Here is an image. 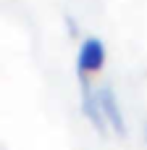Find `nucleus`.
<instances>
[{"label":"nucleus","mask_w":147,"mask_h":150,"mask_svg":"<svg viewBox=\"0 0 147 150\" xmlns=\"http://www.w3.org/2000/svg\"><path fill=\"white\" fill-rule=\"evenodd\" d=\"M97 98H100V108H103V116H105V124L116 132V134H126V121H124V113H121V103L113 92V87H100L97 90Z\"/></svg>","instance_id":"7ed1b4c3"},{"label":"nucleus","mask_w":147,"mask_h":150,"mask_svg":"<svg viewBox=\"0 0 147 150\" xmlns=\"http://www.w3.org/2000/svg\"><path fill=\"white\" fill-rule=\"evenodd\" d=\"M79 92H82V113L87 116V121L95 127V132H105V116H103V108H100V98L97 92L92 90V82H89V74L79 71Z\"/></svg>","instance_id":"f257e3e1"},{"label":"nucleus","mask_w":147,"mask_h":150,"mask_svg":"<svg viewBox=\"0 0 147 150\" xmlns=\"http://www.w3.org/2000/svg\"><path fill=\"white\" fill-rule=\"evenodd\" d=\"M145 142H147V127H145Z\"/></svg>","instance_id":"20e7f679"},{"label":"nucleus","mask_w":147,"mask_h":150,"mask_svg":"<svg viewBox=\"0 0 147 150\" xmlns=\"http://www.w3.org/2000/svg\"><path fill=\"white\" fill-rule=\"evenodd\" d=\"M105 66V45L97 37H87L79 47V61H76V71L84 74H95Z\"/></svg>","instance_id":"f03ea898"}]
</instances>
